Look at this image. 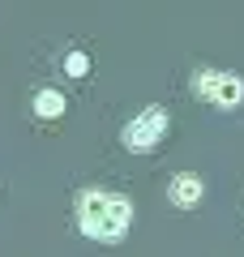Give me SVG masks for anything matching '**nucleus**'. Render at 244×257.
Segmentation results:
<instances>
[{
    "mask_svg": "<svg viewBox=\"0 0 244 257\" xmlns=\"http://www.w3.org/2000/svg\"><path fill=\"white\" fill-rule=\"evenodd\" d=\"M133 223V202L120 193H103V189H81L77 193V227L81 236L99 240V244H120L129 236Z\"/></svg>",
    "mask_w": 244,
    "mask_h": 257,
    "instance_id": "f257e3e1",
    "label": "nucleus"
},
{
    "mask_svg": "<svg viewBox=\"0 0 244 257\" xmlns=\"http://www.w3.org/2000/svg\"><path fill=\"white\" fill-rule=\"evenodd\" d=\"M167 128H172V116L163 107H142L133 120L125 124V133H120V142H125V150H154L163 138H167Z\"/></svg>",
    "mask_w": 244,
    "mask_h": 257,
    "instance_id": "f03ea898",
    "label": "nucleus"
},
{
    "mask_svg": "<svg viewBox=\"0 0 244 257\" xmlns=\"http://www.w3.org/2000/svg\"><path fill=\"white\" fill-rule=\"evenodd\" d=\"M193 90H197V99L214 103V107H240L244 103V77L223 73V69H197L193 73Z\"/></svg>",
    "mask_w": 244,
    "mask_h": 257,
    "instance_id": "7ed1b4c3",
    "label": "nucleus"
},
{
    "mask_svg": "<svg viewBox=\"0 0 244 257\" xmlns=\"http://www.w3.org/2000/svg\"><path fill=\"white\" fill-rule=\"evenodd\" d=\"M167 197H172V206H180V210H193V206H201V197H206V184H201V176L180 172L167 184Z\"/></svg>",
    "mask_w": 244,
    "mask_h": 257,
    "instance_id": "20e7f679",
    "label": "nucleus"
},
{
    "mask_svg": "<svg viewBox=\"0 0 244 257\" xmlns=\"http://www.w3.org/2000/svg\"><path fill=\"white\" fill-rule=\"evenodd\" d=\"M64 107H69V99H64L60 90H52V86L35 94V116H39V120H56V116H64Z\"/></svg>",
    "mask_w": 244,
    "mask_h": 257,
    "instance_id": "39448f33",
    "label": "nucleus"
},
{
    "mask_svg": "<svg viewBox=\"0 0 244 257\" xmlns=\"http://www.w3.org/2000/svg\"><path fill=\"white\" fill-rule=\"evenodd\" d=\"M64 73H69V77H86V73H90V56H86V52H69V56H64Z\"/></svg>",
    "mask_w": 244,
    "mask_h": 257,
    "instance_id": "423d86ee",
    "label": "nucleus"
}]
</instances>
